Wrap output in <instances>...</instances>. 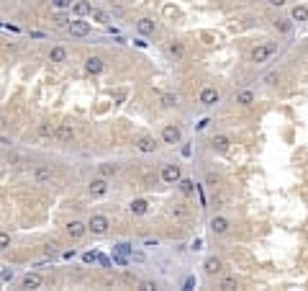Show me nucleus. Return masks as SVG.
Returning <instances> with one entry per match:
<instances>
[{
	"label": "nucleus",
	"instance_id": "1",
	"mask_svg": "<svg viewBox=\"0 0 308 291\" xmlns=\"http://www.w3.org/2000/svg\"><path fill=\"white\" fill-rule=\"evenodd\" d=\"M108 227H111V222H108L106 214H93L87 219V229H90V234H95V237H103V234L108 232Z\"/></svg>",
	"mask_w": 308,
	"mask_h": 291
},
{
	"label": "nucleus",
	"instance_id": "2",
	"mask_svg": "<svg viewBox=\"0 0 308 291\" xmlns=\"http://www.w3.org/2000/svg\"><path fill=\"white\" fill-rule=\"evenodd\" d=\"M162 181L167 183V186H175V183H180L182 181V173H180V165H175V162H165L162 165Z\"/></svg>",
	"mask_w": 308,
	"mask_h": 291
},
{
	"label": "nucleus",
	"instance_id": "3",
	"mask_svg": "<svg viewBox=\"0 0 308 291\" xmlns=\"http://www.w3.org/2000/svg\"><path fill=\"white\" fill-rule=\"evenodd\" d=\"M87 191H90V196H93V198H103V196L108 194V178H103V175L93 178L90 186H87Z\"/></svg>",
	"mask_w": 308,
	"mask_h": 291
},
{
	"label": "nucleus",
	"instance_id": "4",
	"mask_svg": "<svg viewBox=\"0 0 308 291\" xmlns=\"http://www.w3.org/2000/svg\"><path fill=\"white\" fill-rule=\"evenodd\" d=\"M162 142L165 144H180L182 142V131L177 124H165L162 127Z\"/></svg>",
	"mask_w": 308,
	"mask_h": 291
},
{
	"label": "nucleus",
	"instance_id": "5",
	"mask_svg": "<svg viewBox=\"0 0 308 291\" xmlns=\"http://www.w3.org/2000/svg\"><path fill=\"white\" fill-rule=\"evenodd\" d=\"M87 232H90V229H87V222H80V219L67 222V234H70L72 240H83Z\"/></svg>",
	"mask_w": 308,
	"mask_h": 291
},
{
	"label": "nucleus",
	"instance_id": "6",
	"mask_svg": "<svg viewBox=\"0 0 308 291\" xmlns=\"http://www.w3.org/2000/svg\"><path fill=\"white\" fill-rule=\"evenodd\" d=\"M67 31H70V33H72V36H77V39H83V36H90V31H93V29H90V24H87V21H85V18H75V21H72V24H70V26H67Z\"/></svg>",
	"mask_w": 308,
	"mask_h": 291
},
{
	"label": "nucleus",
	"instance_id": "7",
	"mask_svg": "<svg viewBox=\"0 0 308 291\" xmlns=\"http://www.w3.org/2000/svg\"><path fill=\"white\" fill-rule=\"evenodd\" d=\"M272 52H275V47L272 44H259V47H254L252 49V62H267L270 57H272Z\"/></svg>",
	"mask_w": 308,
	"mask_h": 291
},
{
	"label": "nucleus",
	"instance_id": "8",
	"mask_svg": "<svg viewBox=\"0 0 308 291\" xmlns=\"http://www.w3.org/2000/svg\"><path fill=\"white\" fill-rule=\"evenodd\" d=\"M211 150L219 152V155H226V152L231 150V139L226 137V134H216V137L211 139Z\"/></svg>",
	"mask_w": 308,
	"mask_h": 291
},
{
	"label": "nucleus",
	"instance_id": "9",
	"mask_svg": "<svg viewBox=\"0 0 308 291\" xmlns=\"http://www.w3.org/2000/svg\"><path fill=\"white\" fill-rule=\"evenodd\" d=\"M229 229H231V219H229V217H221V214H219V217L211 219V232H213V234H226Z\"/></svg>",
	"mask_w": 308,
	"mask_h": 291
},
{
	"label": "nucleus",
	"instance_id": "10",
	"mask_svg": "<svg viewBox=\"0 0 308 291\" xmlns=\"http://www.w3.org/2000/svg\"><path fill=\"white\" fill-rule=\"evenodd\" d=\"M219 91H216V88H211V85H205L203 88V91H200V96H198V100H200V103L203 106H216V103H219Z\"/></svg>",
	"mask_w": 308,
	"mask_h": 291
},
{
	"label": "nucleus",
	"instance_id": "11",
	"mask_svg": "<svg viewBox=\"0 0 308 291\" xmlns=\"http://www.w3.org/2000/svg\"><path fill=\"white\" fill-rule=\"evenodd\" d=\"M203 271L208 273V276H219V273L224 271V263H221V258H216V255H208V258L203 260Z\"/></svg>",
	"mask_w": 308,
	"mask_h": 291
},
{
	"label": "nucleus",
	"instance_id": "12",
	"mask_svg": "<svg viewBox=\"0 0 308 291\" xmlns=\"http://www.w3.org/2000/svg\"><path fill=\"white\" fill-rule=\"evenodd\" d=\"M136 150H141V152H154L157 150V139L149 137V134H141V137H136Z\"/></svg>",
	"mask_w": 308,
	"mask_h": 291
},
{
	"label": "nucleus",
	"instance_id": "13",
	"mask_svg": "<svg viewBox=\"0 0 308 291\" xmlns=\"http://www.w3.org/2000/svg\"><path fill=\"white\" fill-rule=\"evenodd\" d=\"M52 167L49 165H36V170H33V181H36L39 186H44V183H49L52 181Z\"/></svg>",
	"mask_w": 308,
	"mask_h": 291
},
{
	"label": "nucleus",
	"instance_id": "14",
	"mask_svg": "<svg viewBox=\"0 0 308 291\" xmlns=\"http://www.w3.org/2000/svg\"><path fill=\"white\" fill-rule=\"evenodd\" d=\"M93 5L87 3V0H75V5H72V13L77 16V18H85V16H93Z\"/></svg>",
	"mask_w": 308,
	"mask_h": 291
},
{
	"label": "nucleus",
	"instance_id": "15",
	"mask_svg": "<svg viewBox=\"0 0 308 291\" xmlns=\"http://www.w3.org/2000/svg\"><path fill=\"white\" fill-rule=\"evenodd\" d=\"M59 142H72L75 139V129L72 124H56V134H54Z\"/></svg>",
	"mask_w": 308,
	"mask_h": 291
},
{
	"label": "nucleus",
	"instance_id": "16",
	"mask_svg": "<svg viewBox=\"0 0 308 291\" xmlns=\"http://www.w3.org/2000/svg\"><path fill=\"white\" fill-rule=\"evenodd\" d=\"M44 284L41 273H26L24 278H21V289H39Z\"/></svg>",
	"mask_w": 308,
	"mask_h": 291
},
{
	"label": "nucleus",
	"instance_id": "17",
	"mask_svg": "<svg viewBox=\"0 0 308 291\" xmlns=\"http://www.w3.org/2000/svg\"><path fill=\"white\" fill-rule=\"evenodd\" d=\"M154 21L152 18H139V21H136V31H139L141 33V36H154Z\"/></svg>",
	"mask_w": 308,
	"mask_h": 291
},
{
	"label": "nucleus",
	"instance_id": "18",
	"mask_svg": "<svg viewBox=\"0 0 308 291\" xmlns=\"http://www.w3.org/2000/svg\"><path fill=\"white\" fill-rule=\"evenodd\" d=\"M103 67H106V65H103L100 57H87V60H85V72H87V75H100Z\"/></svg>",
	"mask_w": 308,
	"mask_h": 291
},
{
	"label": "nucleus",
	"instance_id": "19",
	"mask_svg": "<svg viewBox=\"0 0 308 291\" xmlns=\"http://www.w3.org/2000/svg\"><path fill=\"white\" fill-rule=\"evenodd\" d=\"M118 170H121L118 162H100L98 165V175H103V178H113Z\"/></svg>",
	"mask_w": 308,
	"mask_h": 291
},
{
	"label": "nucleus",
	"instance_id": "20",
	"mask_svg": "<svg viewBox=\"0 0 308 291\" xmlns=\"http://www.w3.org/2000/svg\"><path fill=\"white\" fill-rule=\"evenodd\" d=\"M146 209H149V204H146V198H134L131 204H129V211L134 217H141V214H146Z\"/></svg>",
	"mask_w": 308,
	"mask_h": 291
},
{
	"label": "nucleus",
	"instance_id": "21",
	"mask_svg": "<svg viewBox=\"0 0 308 291\" xmlns=\"http://www.w3.org/2000/svg\"><path fill=\"white\" fill-rule=\"evenodd\" d=\"M49 62H54V65L67 62V49L64 47H52L49 49Z\"/></svg>",
	"mask_w": 308,
	"mask_h": 291
},
{
	"label": "nucleus",
	"instance_id": "22",
	"mask_svg": "<svg viewBox=\"0 0 308 291\" xmlns=\"http://www.w3.org/2000/svg\"><path fill=\"white\" fill-rule=\"evenodd\" d=\"M236 103H239V106H252V103H254V91H249V88L239 91V93H236Z\"/></svg>",
	"mask_w": 308,
	"mask_h": 291
},
{
	"label": "nucleus",
	"instance_id": "23",
	"mask_svg": "<svg viewBox=\"0 0 308 291\" xmlns=\"http://www.w3.org/2000/svg\"><path fill=\"white\" fill-rule=\"evenodd\" d=\"M293 24H295L293 18H278V21H275V29H278L280 33H290V31H293Z\"/></svg>",
	"mask_w": 308,
	"mask_h": 291
},
{
	"label": "nucleus",
	"instance_id": "24",
	"mask_svg": "<svg viewBox=\"0 0 308 291\" xmlns=\"http://www.w3.org/2000/svg\"><path fill=\"white\" fill-rule=\"evenodd\" d=\"M293 21H298V24H303V21H308V8L306 5H295L293 13H290Z\"/></svg>",
	"mask_w": 308,
	"mask_h": 291
},
{
	"label": "nucleus",
	"instance_id": "25",
	"mask_svg": "<svg viewBox=\"0 0 308 291\" xmlns=\"http://www.w3.org/2000/svg\"><path fill=\"white\" fill-rule=\"evenodd\" d=\"M177 186H180V191L185 194V196H193V194H196V183H193L190 178H182V181H180Z\"/></svg>",
	"mask_w": 308,
	"mask_h": 291
},
{
	"label": "nucleus",
	"instance_id": "26",
	"mask_svg": "<svg viewBox=\"0 0 308 291\" xmlns=\"http://www.w3.org/2000/svg\"><path fill=\"white\" fill-rule=\"evenodd\" d=\"M167 52H169V57H175V60H180V57H182V54H185V47H182V44H180V41H172V44H169V47H167Z\"/></svg>",
	"mask_w": 308,
	"mask_h": 291
},
{
	"label": "nucleus",
	"instance_id": "27",
	"mask_svg": "<svg viewBox=\"0 0 308 291\" xmlns=\"http://www.w3.org/2000/svg\"><path fill=\"white\" fill-rule=\"evenodd\" d=\"M236 286H239L236 276H224L221 284H219V289H224V291H231V289H236Z\"/></svg>",
	"mask_w": 308,
	"mask_h": 291
},
{
	"label": "nucleus",
	"instance_id": "28",
	"mask_svg": "<svg viewBox=\"0 0 308 291\" xmlns=\"http://www.w3.org/2000/svg\"><path fill=\"white\" fill-rule=\"evenodd\" d=\"M56 134V127H52L49 121H41L39 124V137H54Z\"/></svg>",
	"mask_w": 308,
	"mask_h": 291
},
{
	"label": "nucleus",
	"instance_id": "29",
	"mask_svg": "<svg viewBox=\"0 0 308 291\" xmlns=\"http://www.w3.org/2000/svg\"><path fill=\"white\" fill-rule=\"evenodd\" d=\"M159 100H162L165 108H175L177 106V96L175 93H162V98H159Z\"/></svg>",
	"mask_w": 308,
	"mask_h": 291
},
{
	"label": "nucleus",
	"instance_id": "30",
	"mask_svg": "<svg viewBox=\"0 0 308 291\" xmlns=\"http://www.w3.org/2000/svg\"><path fill=\"white\" fill-rule=\"evenodd\" d=\"M93 21H98V24H103V26H108V24H111V16L106 13V10H98V8H95V10H93Z\"/></svg>",
	"mask_w": 308,
	"mask_h": 291
},
{
	"label": "nucleus",
	"instance_id": "31",
	"mask_svg": "<svg viewBox=\"0 0 308 291\" xmlns=\"http://www.w3.org/2000/svg\"><path fill=\"white\" fill-rule=\"evenodd\" d=\"M219 183H221V175L219 173H208V175H205V186H208V188H216Z\"/></svg>",
	"mask_w": 308,
	"mask_h": 291
},
{
	"label": "nucleus",
	"instance_id": "32",
	"mask_svg": "<svg viewBox=\"0 0 308 291\" xmlns=\"http://www.w3.org/2000/svg\"><path fill=\"white\" fill-rule=\"evenodd\" d=\"M172 214H175L177 219H188V209H185V204H175V206H172Z\"/></svg>",
	"mask_w": 308,
	"mask_h": 291
},
{
	"label": "nucleus",
	"instance_id": "33",
	"mask_svg": "<svg viewBox=\"0 0 308 291\" xmlns=\"http://www.w3.org/2000/svg\"><path fill=\"white\" fill-rule=\"evenodd\" d=\"M52 5H54L56 10H67V8L75 5V0H52Z\"/></svg>",
	"mask_w": 308,
	"mask_h": 291
},
{
	"label": "nucleus",
	"instance_id": "34",
	"mask_svg": "<svg viewBox=\"0 0 308 291\" xmlns=\"http://www.w3.org/2000/svg\"><path fill=\"white\" fill-rule=\"evenodd\" d=\"M278 80H280V75H278L275 70H272V72H267L265 77H262V83H265V85H275Z\"/></svg>",
	"mask_w": 308,
	"mask_h": 291
},
{
	"label": "nucleus",
	"instance_id": "35",
	"mask_svg": "<svg viewBox=\"0 0 308 291\" xmlns=\"http://www.w3.org/2000/svg\"><path fill=\"white\" fill-rule=\"evenodd\" d=\"M54 24H56V26H70V24H72V21H70V18H67L64 13H56V16H54Z\"/></svg>",
	"mask_w": 308,
	"mask_h": 291
},
{
	"label": "nucleus",
	"instance_id": "36",
	"mask_svg": "<svg viewBox=\"0 0 308 291\" xmlns=\"http://www.w3.org/2000/svg\"><path fill=\"white\" fill-rule=\"evenodd\" d=\"M8 245H10V237H8V232L0 234V250H8Z\"/></svg>",
	"mask_w": 308,
	"mask_h": 291
},
{
	"label": "nucleus",
	"instance_id": "37",
	"mask_svg": "<svg viewBox=\"0 0 308 291\" xmlns=\"http://www.w3.org/2000/svg\"><path fill=\"white\" fill-rule=\"evenodd\" d=\"M141 289H146V291H152V289H157V284H152V281H146V284H141Z\"/></svg>",
	"mask_w": 308,
	"mask_h": 291
},
{
	"label": "nucleus",
	"instance_id": "38",
	"mask_svg": "<svg viewBox=\"0 0 308 291\" xmlns=\"http://www.w3.org/2000/svg\"><path fill=\"white\" fill-rule=\"evenodd\" d=\"M13 278V271H3V281H10Z\"/></svg>",
	"mask_w": 308,
	"mask_h": 291
},
{
	"label": "nucleus",
	"instance_id": "39",
	"mask_svg": "<svg viewBox=\"0 0 308 291\" xmlns=\"http://www.w3.org/2000/svg\"><path fill=\"white\" fill-rule=\"evenodd\" d=\"M285 3H288V0H270V5H278V8L285 5Z\"/></svg>",
	"mask_w": 308,
	"mask_h": 291
},
{
	"label": "nucleus",
	"instance_id": "40",
	"mask_svg": "<svg viewBox=\"0 0 308 291\" xmlns=\"http://www.w3.org/2000/svg\"><path fill=\"white\" fill-rule=\"evenodd\" d=\"M239 3H244V0H239Z\"/></svg>",
	"mask_w": 308,
	"mask_h": 291
}]
</instances>
